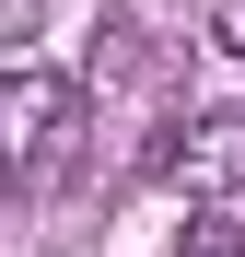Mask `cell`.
<instances>
[{
	"mask_svg": "<svg viewBox=\"0 0 245 257\" xmlns=\"http://www.w3.org/2000/svg\"><path fill=\"white\" fill-rule=\"evenodd\" d=\"M70 117H82L70 70H47V59H12L0 70V164H12V176H47L59 141H70Z\"/></svg>",
	"mask_w": 245,
	"mask_h": 257,
	"instance_id": "cell-1",
	"label": "cell"
},
{
	"mask_svg": "<svg viewBox=\"0 0 245 257\" xmlns=\"http://www.w3.org/2000/svg\"><path fill=\"white\" fill-rule=\"evenodd\" d=\"M210 35H222V59H245V0H222V12H210Z\"/></svg>",
	"mask_w": 245,
	"mask_h": 257,
	"instance_id": "cell-4",
	"label": "cell"
},
{
	"mask_svg": "<svg viewBox=\"0 0 245 257\" xmlns=\"http://www.w3.org/2000/svg\"><path fill=\"white\" fill-rule=\"evenodd\" d=\"M152 176L187 187V199H233V187H245V117H187V128H163V141H152Z\"/></svg>",
	"mask_w": 245,
	"mask_h": 257,
	"instance_id": "cell-2",
	"label": "cell"
},
{
	"mask_svg": "<svg viewBox=\"0 0 245 257\" xmlns=\"http://www.w3.org/2000/svg\"><path fill=\"white\" fill-rule=\"evenodd\" d=\"M175 257H245V210H233V199H198V210H187V245H175Z\"/></svg>",
	"mask_w": 245,
	"mask_h": 257,
	"instance_id": "cell-3",
	"label": "cell"
}]
</instances>
